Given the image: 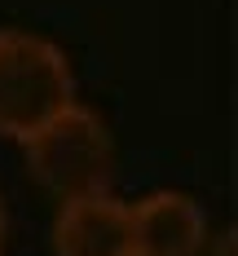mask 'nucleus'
<instances>
[{
  "label": "nucleus",
  "instance_id": "obj_1",
  "mask_svg": "<svg viewBox=\"0 0 238 256\" xmlns=\"http://www.w3.org/2000/svg\"><path fill=\"white\" fill-rule=\"evenodd\" d=\"M26 168L35 181L53 190L62 204L66 199H88V194H106L110 177H115V137L102 124L97 110L71 102L57 110L44 128H35L22 142Z\"/></svg>",
  "mask_w": 238,
  "mask_h": 256
},
{
  "label": "nucleus",
  "instance_id": "obj_2",
  "mask_svg": "<svg viewBox=\"0 0 238 256\" xmlns=\"http://www.w3.org/2000/svg\"><path fill=\"white\" fill-rule=\"evenodd\" d=\"M75 102L66 53L35 31H0V132L26 142Z\"/></svg>",
  "mask_w": 238,
  "mask_h": 256
},
{
  "label": "nucleus",
  "instance_id": "obj_3",
  "mask_svg": "<svg viewBox=\"0 0 238 256\" xmlns=\"http://www.w3.org/2000/svg\"><path fill=\"white\" fill-rule=\"evenodd\" d=\"M53 252L57 256H137L132 248L128 204L106 194L66 199L53 221Z\"/></svg>",
  "mask_w": 238,
  "mask_h": 256
},
{
  "label": "nucleus",
  "instance_id": "obj_4",
  "mask_svg": "<svg viewBox=\"0 0 238 256\" xmlns=\"http://www.w3.org/2000/svg\"><path fill=\"white\" fill-rule=\"evenodd\" d=\"M137 256H199L208 248V216L181 190H155L128 204Z\"/></svg>",
  "mask_w": 238,
  "mask_h": 256
},
{
  "label": "nucleus",
  "instance_id": "obj_5",
  "mask_svg": "<svg viewBox=\"0 0 238 256\" xmlns=\"http://www.w3.org/2000/svg\"><path fill=\"white\" fill-rule=\"evenodd\" d=\"M212 256H234V230H221V238L208 248Z\"/></svg>",
  "mask_w": 238,
  "mask_h": 256
},
{
  "label": "nucleus",
  "instance_id": "obj_6",
  "mask_svg": "<svg viewBox=\"0 0 238 256\" xmlns=\"http://www.w3.org/2000/svg\"><path fill=\"white\" fill-rule=\"evenodd\" d=\"M4 238H9V212H4V199H0V252H4Z\"/></svg>",
  "mask_w": 238,
  "mask_h": 256
}]
</instances>
